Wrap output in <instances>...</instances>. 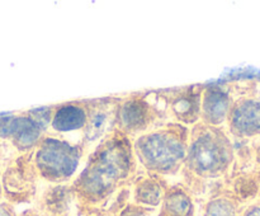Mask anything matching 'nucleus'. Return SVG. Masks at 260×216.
<instances>
[{
	"mask_svg": "<svg viewBox=\"0 0 260 216\" xmlns=\"http://www.w3.org/2000/svg\"><path fill=\"white\" fill-rule=\"evenodd\" d=\"M0 216H7V213H5L2 208H0Z\"/></svg>",
	"mask_w": 260,
	"mask_h": 216,
	"instance_id": "nucleus-14",
	"label": "nucleus"
},
{
	"mask_svg": "<svg viewBox=\"0 0 260 216\" xmlns=\"http://www.w3.org/2000/svg\"><path fill=\"white\" fill-rule=\"evenodd\" d=\"M79 162V147L52 137L43 140L36 154V164L38 170L48 179H66L73 175L78 168Z\"/></svg>",
	"mask_w": 260,
	"mask_h": 216,
	"instance_id": "nucleus-3",
	"label": "nucleus"
},
{
	"mask_svg": "<svg viewBox=\"0 0 260 216\" xmlns=\"http://www.w3.org/2000/svg\"><path fill=\"white\" fill-rule=\"evenodd\" d=\"M230 126L240 136L260 135V101L244 99L230 112Z\"/></svg>",
	"mask_w": 260,
	"mask_h": 216,
	"instance_id": "nucleus-6",
	"label": "nucleus"
},
{
	"mask_svg": "<svg viewBox=\"0 0 260 216\" xmlns=\"http://www.w3.org/2000/svg\"><path fill=\"white\" fill-rule=\"evenodd\" d=\"M129 160L126 151L117 145L106 147L98 155L95 162L85 172L88 184L91 187L103 188L114 178L126 175L128 172Z\"/></svg>",
	"mask_w": 260,
	"mask_h": 216,
	"instance_id": "nucleus-4",
	"label": "nucleus"
},
{
	"mask_svg": "<svg viewBox=\"0 0 260 216\" xmlns=\"http://www.w3.org/2000/svg\"><path fill=\"white\" fill-rule=\"evenodd\" d=\"M42 125L28 116H0V139L8 140L17 149L28 150L38 142Z\"/></svg>",
	"mask_w": 260,
	"mask_h": 216,
	"instance_id": "nucleus-5",
	"label": "nucleus"
},
{
	"mask_svg": "<svg viewBox=\"0 0 260 216\" xmlns=\"http://www.w3.org/2000/svg\"><path fill=\"white\" fill-rule=\"evenodd\" d=\"M189 167L202 175H216L228 168L231 146L223 136L205 132L193 140L187 151Z\"/></svg>",
	"mask_w": 260,
	"mask_h": 216,
	"instance_id": "nucleus-2",
	"label": "nucleus"
},
{
	"mask_svg": "<svg viewBox=\"0 0 260 216\" xmlns=\"http://www.w3.org/2000/svg\"><path fill=\"white\" fill-rule=\"evenodd\" d=\"M173 112L179 119L185 122H193L201 113V104L197 97L192 94H183L173 101Z\"/></svg>",
	"mask_w": 260,
	"mask_h": 216,
	"instance_id": "nucleus-10",
	"label": "nucleus"
},
{
	"mask_svg": "<svg viewBox=\"0 0 260 216\" xmlns=\"http://www.w3.org/2000/svg\"><path fill=\"white\" fill-rule=\"evenodd\" d=\"M234 207L228 201H216L212 203L211 213L212 216H234Z\"/></svg>",
	"mask_w": 260,
	"mask_h": 216,
	"instance_id": "nucleus-12",
	"label": "nucleus"
},
{
	"mask_svg": "<svg viewBox=\"0 0 260 216\" xmlns=\"http://www.w3.org/2000/svg\"><path fill=\"white\" fill-rule=\"evenodd\" d=\"M2 175H3V174H2V170H0V177H2Z\"/></svg>",
	"mask_w": 260,
	"mask_h": 216,
	"instance_id": "nucleus-15",
	"label": "nucleus"
},
{
	"mask_svg": "<svg viewBox=\"0 0 260 216\" xmlns=\"http://www.w3.org/2000/svg\"><path fill=\"white\" fill-rule=\"evenodd\" d=\"M88 114L85 109L74 104H68L56 111L52 117V127L58 132H70L86 126Z\"/></svg>",
	"mask_w": 260,
	"mask_h": 216,
	"instance_id": "nucleus-8",
	"label": "nucleus"
},
{
	"mask_svg": "<svg viewBox=\"0 0 260 216\" xmlns=\"http://www.w3.org/2000/svg\"><path fill=\"white\" fill-rule=\"evenodd\" d=\"M245 216H260V207H251Z\"/></svg>",
	"mask_w": 260,
	"mask_h": 216,
	"instance_id": "nucleus-13",
	"label": "nucleus"
},
{
	"mask_svg": "<svg viewBox=\"0 0 260 216\" xmlns=\"http://www.w3.org/2000/svg\"><path fill=\"white\" fill-rule=\"evenodd\" d=\"M202 116L212 125L222 124L230 112V98L218 88H210L203 96Z\"/></svg>",
	"mask_w": 260,
	"mask_h": 216,
	"instance_id": "nucleus-7",
	"label": "nucleus"
},
{
	"mask_svg": "<svg viewBox=\"0 0 260 216\" xmlns=\"http://www.w3.org/2000/svg\"><path fill=\"white\" fill-rule=\"evenodd\" d=\"M147 107L142 102L129 101L122 106L119 112L121 124L129 131L144 130L147 125Z\"/></svg>",
	"mask_w": 260,
	"mask_h": 216,
	"instance_id": "nucleus-9",
	"label": "nucleus"
},
{
	"mask_svg": "<svg viewBox=\"0 0 260 216\" xmlns=\"http://www.w3.org/2000/svg\"><path fill=\"white\" fill-rule=\"evenodd\" d=\"M136 151L145 167L160 173H170L187 157L184 142L172 131H156L140 137Z\"/></svg>",
	"mask_w": 260,
	"mask_h": 216,
	"instance_id": "nucleus-1",
	"label": "nucleus"
},
{
	"mask_svg": "<svg viewBox=\"0 0 260 216\" xmlns=\"http://www.w3.org/2000/svg\"><path fill=\"white\" fill-rule=\"evenodd\" d=\"M112 113L111 111L106 108H99L95 112H93L90 118L86 121L88 125V130H86V140L91 141L103 135L108 127L109 122H111Z\"/></svg>",
	"mask_w": 260,
	"mask_h": 216,
	"instance_id": "nucleus-11",
	"label": "nucleus"
}]
</instances>
